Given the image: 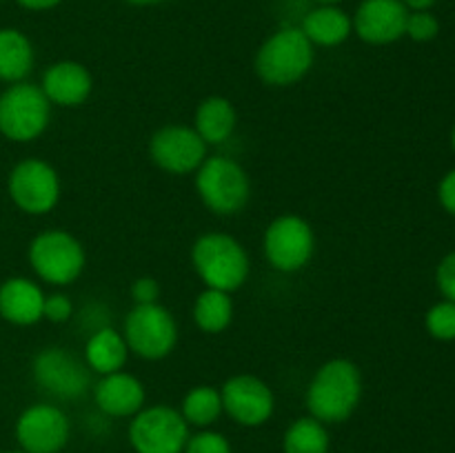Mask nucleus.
Segmentation results:
<instances>
[{
  "mask_svg": "<svg viewBox=\"0 0 455 453\" xmlns=\"http://www.w3.org/2000/svg\"><path fill=\"white\" fill-rule=\"evenodd\" d=\"M191 315H194V322L200 331L222 333L234 322L231 293L204 287V291L198 293L194 306H191Z\"/></svg>",
  "mask_w": 455,
  "mask_h": 453,
  "instance_id": "5701e85b",
  "label": "nucleus"
},
{
  "mask_svg": "<svg viewBox=\"0 0 455 453\" xmlns=\"http://www.w3.org/2000/svg\"><path fill=\"white\" fill-rule=\"evenodd\" d=\"M18 447L27 453H60L69 442L71 425L67 413L56 404H31L18 416Z\"/></svg>",
  "mask_w": 455,
  "mask_h": 453,
  "instance_id": "4468645a",
  "label": "nucleus"
},
{
  "mask_svg": "<svg viewBox=\"0 0 455 453\" xmlns=\"http://www.w3.org/2000/svg\"><path fill=\"white\" fill-rule=\"evenodd\" d=\"M222 409L240 426H262L275 411V395L262 378L251 373L231 376L220 386Z\"/></svg>",
  "mask_w": 455,
  "mask_h": 453,
  "instance_id": "ddd939ff",
  "label": "nucleus"
},
{
  "mask_svg": "<svg viewBox=\"0 0 455 453\" xmlns=\"http://www.w3.org/2000/svg\"><path fill=\"white\" fill-rule=\"evenodd\" d=\"M124 3L138 4V7H149V4H160L164 3V0H124Z\"/></svg>",
  "mask_w": 455,
  "mask_h": 453,
  "instance_id": "f704fd0d",
  "label": "nucleus"
},
{
  "mask_svg": "<svg viewBox=\"0 0 455 453\" xmlns=\"http://www.w3.org/2000/svg\"><path fill=\"white\" fill-rule=\"evenodd\" d=\"M74 315V302L71 298H67L65 293H52V296H44V309L43 318L49 320L53 324H62L67 320H71Z\"/></svg>",
  "mask_w": 455,
  "mask_h": 453,
  "instance_id": "c85d7f7f",
  "label": "nucleus"
},
{
  "mask_svg": "<svg viewBox=\"0 0 455 453\" xmlns=\"http://www.w3.org/2000/svg\"><path fill=\"white\" fill-rule=\"evenodd\" d=\"M451 147H453V151H455V124H453V131H451Z\"/></svg>",
  "mask_w": 455,
  "mask_h": 453,
  "instance_id": "e433bc0d",
  "label": "nucleus"
},
{
  "mask_svg": "<svg viewBox=\"0 0 455 453\" xmlns=\"http://www.w3.org/2000/svg\"><path fill=\"white\" fill-rule=\"evenodd\" d=\"M189 429L178 409L154 404L142 407L132 417L127 438L136 453H182L191 435Z\"/></svg>",
  "mask_w": 455,
  "mask_h": 453,
  "instance_id": "6e6552de",
  "label": "nucleus"
},
{
  "mask_svg": "<svg viewBox=\"0 0 455 453\" xmlns=\"http://www.w3.org/2000/svg\"><path fill=\"white\" fill-rule=\"evenodd\" d=\"M300 29L314 47H340L349 40L354 22L338 4H320L302 18Z\"/></svg>",
  "mask_w": 455,
  "mask_h": 453,
  "instance_id": "aec40b11",
  "label": "nucleus"
},
{
  "mask_svg": "<svg viewBox=\"0 0 455 453\" xmlns=\"http://www.w3.org/2000/svg\"><path fill=\"white\" fill-rule=\"evenodd\" d=\"M435 284H438L444 300L455 302V251L447 253L440 260L438 269H435Z\"/></svg>",
  "mask_w": 455,
  "mask_h": 453,
  "instance_id": "c756f323",
  "label": "nucleus"
},
{
  "mask_svg": "<svg viewBox=\"0 0 455 453\" xmlns=\"http://www.w3.org/2000/svg\"><path fill=\"white\" fill-rule=\"evenodd\" d=\"M440 34V22L429 9L425 12H409L407 27H404V36H409L416 43H429Z\"/></svg>",
  "mask_w": 455,
  "mask_h": 453,
  "instance_id": "bb28decb",
  "label": "nucleus"
},
{
  "mask_svg": "<svg viewBox=\"0 0 455 453\" xmlns=\"http://www.w3.org/2000/svg\"><path fill=\"white\" fill-rule=\"evenodd\" d=\"M96 407L109 417H133L145 407L147 391L140 378L127 371H114L102 376L93 385Z\"/></svg>",
  "mask_w": 455,
  "mask_h": 453,
  "instance_id": "f3484780",
  "label": "nucleus"
},
{
  "mask_svg": "<svg viewBox=\"0 0 455 453\" xmlns=\"http://www.w3.org/2000/svg\"><path fill=\"white\" fill-rule=\"evenodd\" d=\"M178 411L182 413L185 422L196 429H209L212 425H216L218 417L225 413L222 409V398L220 389L209 385H198L194 389H189L182 398V404Z\"/></svg>",
  "mask_w": 455,
  "mask_h": 453,
  "instance_id": "b1692460",
  "label": "nucleus"
},
{
  "mask_svg": "<svg viewBox=\"0 0 455 453\" xmlns=\"http://www.w3.org/2000/svg\"><path fill=\"white\" fill-rule=\"evenodd\" d=\"M44 293L34 280L7 278L0 284V318L16 327H31L43 320Z\"/></svg>",
  "mask_w": 455,
  "mask_h": 453,
  "instance_id": "a211bd4d",
  "label": "nucleus"
},
{
  "mask_svg": "<svg viewBox=\"0 0 455 453\" xmlns=\"http://www.w3.org/2000/svg\"><path fill=\"white\" fill-rule=\"evenodd\" d=\"M132 298L133 305H151V302H158L160 298V284L158 280L151 278V275H140L132 282Z\"/></svg>",
  "mask_w": 455,
  "mask_h": 453,
  "instance_id": "7c9ffc66",
  "label": "nucleus"
},
{
  "mask_svg": "<svg viewBox=\"0 0 455 453\" xmlns=\"http://www.w3.org/2000/svg\"><path fill=\"white\" fill-rule=\"evenodd\" d=\"M265 258L275 271L296 274L305 269L315 253V234L309 220L296 213L274 218L262 238Z\"/></svg>",
  "mask_w": 455,
  "mask_h": 453,
  "instance_id": "1a4fd4ad",
  "label": "nucleus"
},
{
  "mask_svg": "<svg viewBox=\"0 0 455 453\" xmlns=\"http://www.w3.org/2000/svg\"><path fill=\"white\" fill-rule=\"evenodd\" d=\"M191 265L207 289L234 293L247 282L249 262L247 249L238 238L222 231H209L191 244Z\"/></svg>",
  "mask_w": 455,
  "mask_h": 453,
  "instance_id": "f03ea898",
  "label": "nucleus"
},
{
  "mask_svg": "<svg viewBox=\"0 0 455 453\" xmlns=\"http://www.w3.org/2000/svg\"><path fill=\"white\" fill-rule=\"evenodd\" d=\"M27 256L34 274L53 287H67L76 282L87 265L83 242L74 234L62 229H47L36 235Z\"/></svg>",
  "mask_w": 455,
  "mask_h": 453,
  "instance_id": "39448f33",
  "label": "nucleus"
},
{
  "mask_svg": "<svg viewBox=\"0 0 455 453\" xmlns=\"http://www.w3.org/2000/svg\"><path fill=\"white\" fill-rule=\"evenodd\" d=\"M149 158L163 171L187 176L198 171L207 158V145L187 124H164L149 138Z\"/></svg>",
  "mask_w": 455,
  "mask_h": 453,
  "instance_id": "f8f14e48",
  "label": "nucleus"
},
{
  "mask_svg": "<svg viewBox=\"0 0 455 453\" xmlns=\"http://www.w3.org/2000/svg\"><path fill=\"white\" fill-rule=\"evenodd\" d=\"M329 449H331V435L327 425L315 417H298L284 431V453H329Z\"/></svg>",
  "mask_w": 455,
  "mask_h": 453,
  "instance_id": "393cba45",
  "label": "nucleus"
},
{
  "mask_svg": "<svg viewBox=\"0 0 455 453\" xmlns=\"http://www.w3.org/2000/svg\"><path fill=\"white\" fill-rule=\"evenodd\" d=\"M20 7L29 9V12H47V9L58 7L62 0H16Z\"/></svg>",
  "mask_w": 455,
  "mask_h": 453,
  "instance_id": "473e14b6",
  "label": "nucleus"
},
{
  "mask_svg": "<svg viewBox=\"0 0 455 453\" xmlns=\"http://www.w3.org/2000/svg\"><path fill=\"white\" fill-rule=\"evenodd\" d=\"M60 176L56 169L40 158L20 160L7 180L9 198L22 213L44 216L53 211L60 200Z\"/></svg>",
  "mask_w": 455,
  "mask_h": 453,
  "instance_id": "9d476101",
  "label": "nucleus"
},
{
  "mask_svg": "<svg viewBox=\"0 0 455 453\" xmlns=\"http://www.w3.org/2000/svg\"><path fill=\"white\" fill-rule=\"evenodd\" d=\"M129 346L124 336L114 327H98L84 345V364L100 376L120 371L127 364Z\"/></svg>",
  "mask_w": 455,
  "mask_h": 453,
  "instance_id": "412c9836",
  "label": "nucleus"
},
{
  "mask_svg": "<svg viewBox=\"0 0 455 453\" xmlns=\"http://www.w3.org/2000/svg\"><path fill=\"white\" fill-rule=\"evenodd\" d=\"M409 9L403 0H363L355 9L354 31L367 44H391L404 36Z\"/></svg>",
  "mask_w": 455,
  "mask_h": 453,
  "instance_id": "2eb2a0df",
  "label": "nucleus"
},
{
  "mask_svg": "<svg viewBox=\"0 0 455 453\" xmlns=\"http://www.w3.org/2000/svg\"><path fill=\"white\" fill-rule=\"evenodd\" d=\"M238 127V111L225 96H207L200 100L194 115V129L207 147L222 145Z\"/></svg>",
  "mask_w": 455,
  "mask_h": 453,
  "instance_id": "6ab92c4d",
  "label": "nucleus"
},
{
  "mask_svg": "<svg viewBox=\"0 0 455 453\" xmlns=\"http://www.w3.org/2000/svg\"><path fill=\"white\" fill-rule=\"evenodd\" d=\"M438 200L443 204V209L447 213H451L455 218V169L449 173H444L443 180L438 185Z\"/></svg>",
  "mask_w": 455,
  "mask_h": 453,
  "instance_id": "2f4dec72",
  "label": "nucleus"
},
{
  "mask_svg": "<svg viewBox=\"0 0 455 453\" xmlns=\"http://www.w3.org/2000/svg\"><path fill=\"white\" fill-rule=\"evenodd\" d=\"M196 191L204 207L216 216H235L251 198V180L238 160L207 155L196 171Z\"/></svg>",
  "mask_w": 455,
  "mask_h": 453,
  "instance_id": "20e7f679",
  "label": "nucleus"
},
{
  "mask_svg": "<svg viewBox=\"0 0 455 453\" xmlns=\"http://www.w3.org/2000/svg\"><path fill=\"white\" fill-rule=\"evenodd\" d=\"M4 453H27V451H22V449H18V451H4Z\"/></svg>",
  "mask_w": 455,
  "mask_h": 453,
  "instance_id": "4c0bfd02",
  "label": "nucleus"
},
{
  "mask_svg": "<svg viewBox=\"0 0 455 453\" xmlns=\"http://www.w3.org/2000/svg\"><path fill=\"white\" fill-rule=\"evenodd\" d=\"M314 3H318V4H340L342 0H314Z\"/></svg>",
  "mask_w": 455,
  "mask_h": 453,
  "instance_id": "c9c22d12",
  "label": "nucleus"
},
{
  "mask_svg": "<svg viewBox=\"0 0 455 453\" xmlns=\"http://www.w3.org/2000/svg\"><path fill=\"white\" fill-rule=\"evenodd\" d=\"M363 371L347 358H331L314 373L307 386V411L324 425L349 420L363 400Z\"/></svg>",
  "mask_w": 455,
  "mask_h": 453,
  "instance_id": "f257e3e1",
  "label": "nucleus"
},
{
  "mask_svg": "<svg viewBox=\"0 0 455 453\" xmlns=\"http://www.w3.org/2000/svg\"><path fill=\"white\" fill-rule=\"evenodd\" d=\"M403 3L409 12H425V9L434 7L438 0H403Z\"/></svg>",
  "mask_w": 455,
  "mask_h": 453,
  "instance_id": "72a5a7b5",
  "label": "nucleus"
},
{
  "mask_svg": "<svg viewBox=\"0 0 455 453\" xmlns=\"http://www.w3.org/2000/svg\"><path fill=\"white\" fill-rule=\"evenodd\" d=\"M36 385L58 400H78L92 385L89 367L60 346L38 351L31 362Z\"/></svg>",
  "mask_w": 455,
  "mask_h": 453,
  "instance_id": "9b49d317",
  "label": "nucleus"
},
{
  "mask_svg": "<svg viewBox=\"0 0 455 453\" xmlns=\"http://www.w3.org/2000/svg\"><path fill=\"white\" fill-rule=\"evenodd\" d=\"M315 47L300 27H283L260 44L253 60L258 78L271 87H291L311 71Z\"/></svg>",
  "mask_w": 455,
  "mask_h": 453,
  "instance_id": "7ed1b4c3",
  "label": "nucleus"
},
{
  "mask_svg": "<svg viewBox=\"0 0 455 453\" xmlns=\"http://www.w3.org/2000/svg\"><path fill=\"white\" fill-rule=\"evenodd\" d=\"M425 327L435 340H455V302L443 300L431 306L425 315Z\"/></svg>",
  "mask_w": 455,
  "mask_h": 453,
  "instance_id": "a878e982",
  "label": "nucleus"
},
{
  "mask_svg": "<svg viewBox=\"0 0 455 453\" xmlns=\"http://www.w3.org/2000/svg\"><path fill=\"white\" fill-rule=\"evenodd\" d=\"M52 120V102L40 84L13 83L0 93V133L12 142H31Z\"/></svg>",
  "mask_w": 455,
  "mask_h": 453,
  "instance_id": "423d86ee",
  "label": "nucleus"
},
{
  "mask_svg": "<svg viewBox=\"0 0 455 453\" xmlns=\"http://www.w3.org/2000/svg\"><path fill=\"white\" fill-rule=\"evenodd\" d=\"M182 453H234V449L229 440L218 431L200 429L198 433L189 435Z\"/></svg>",
  "mask_w": 455,
  "mask_h": 453,
  "instance_id": "cd10ccee",
  "label": "nucleus"
},
{
  "mask_svg": "<svg viewBox=\"0 0 455 453\" xmlns=\"http://www.w3.org/2000/svg\"><path fill=\"white\" fill-rule=\"evenodd\" d=\"M36 62L34 44L22 31L4 27L0 29V80L22 83L31 74Z\"/></svg>",
  "mask_w": 455,
  "mask_h": 453,
  "instance_id": "4be33fe9",
  "label": "nucleus"
},
{
  "mask_svg": "<svg viewBox=\"0 0 455 453\" xmlns=\"http://www.w3.org/2000/svg\"><path fill=\"white\" fill-rule=\"evenodd\" d=\"M40 89L52 102V107H74L84 105L93 91V76L83 62L58 60L44 69Z\"/></svg>",
  "mask_w": 455,
  "mask_h": 453,
  "instance_id": "dca6fc26",
  "label": "nucleus"
},
{
  "mask_svg": "<svg viewBox=\"0 0 455 453\" xmlns=\"http://www.w3.org/2000/svg\"><path fill=\"white\" fill-rule=\"evenodd\" d=\"M124 342L142 360H163L176 349L178 322L160 302L133 305L124 318Z\"/></svg>",
  "mask_w": 455,
  "mask_h": 453,
  "instance_id": "0eeeda50",
  "label": "nucleus"
}]
</instances>
